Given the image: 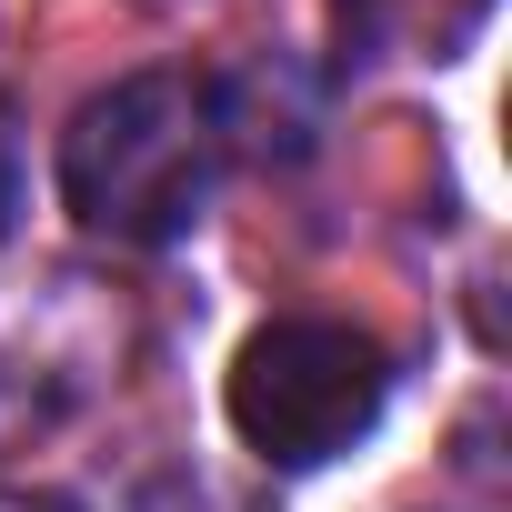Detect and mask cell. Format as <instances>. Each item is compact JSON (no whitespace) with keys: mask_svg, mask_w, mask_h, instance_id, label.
I'll return each mask as SVG.
<instances>
[{"mask_svg":"<svg viewBox=\"0 0 512 512\" xmlns=\"http://www.w3.org/2000/svg\"><path fill=\"white\" fill-rule=\"evenodd\" d=\"M221 91L201 71H131L111 91H91L61 131V201L81 231L161 251L211 211L221 181Z\"/></svg>","mask_w":512,"mask_h":512,"instance_id":"6da1fadb","label":"cell"},{"mask_svg":"<svg viewBox=\"0 0 512 512\" xmlns=\"http://www.w3.org/2000/svg\"><path fill=\"white\" fill-rule=\"evenodd\" d=\"M382 402H392L382 342L352 332V322H312V312L262 322V332L231 352V382H221L231 432L262 452L272 472H312V462L372 442Z\"/></svg>","mask_w":512,"mask_h":512,"instance_id":"7a4b0ae2","label":"cell"},{"mask_svg":"<svg viewBox=\"0 0 512 512\" xmlns=\"http://www.w3.org/2000/svg\"><path fill=\"white\" fill-rule=\"evenodd\" d=\"M21 211V141H11V111H0V231Z\"/></svg>","mask_w":512,"mask_h":512,"instance_id":"3957f363","label":"cell"},{"mask_svg":"<svg viewBox=\"0 0 512 512\" xmlns=\"http://www.w3.org/2000/svg\"><path fill=\"white\" fill-rule=\"evenodd\" d=\"M0 512H61V502H31V492H0Z\"/></svg>","mask_w":512,"mask_h":512,"instance_id":"277c9868","label":"cell"}]
</instances>
